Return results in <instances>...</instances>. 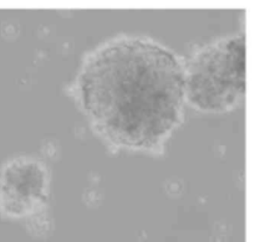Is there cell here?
<instances>
[{
	"instance_id": "obj_1",
	"label": "cell",
	"mask_w": 255,
	"mask_h": 242,
	"mask_svg": "<svg viewBox=\"0 0 255 242\" xmlns=\"http://www.w3.org/2000/svg\"><path fill=\"white\" fill-rule=\"evenodd\" d=\"M85 109L120 144H153L177 122L186 74L166 47L136 37L109 42L85 64L80 76Z\"/></svg>"
},
{
	"instance_id": "obj_2",
	"label": "cell",
	"mask_w": 255,
	"mask_h": 242,
	"mask_svg": "<svg viewBox=\"0 0 255 242\" xmlns=\"http://www.w3.org/2000/svg\"><path fill=\"white\" fill-rule=\"evenodd\" d=\"M246 91V37L231 36L194 56L186 75L189 101L207 111L228 108Z\"/></svg>"
},
{
	"instance_id": "obj_3",
	"label": "cell",
	"mask_w": 255,
	"mask_h": 242,
	"mask_svg": "<svg viewBox=\"0 0 255 242\" xmlns=\"http://www.w3.org/2000/svg\"><path fill=\"white\" fill-rule=\"evenodd\" d=\"M46 186V171L39 161H10L0 176V205L10 215H21L39 201Z\"/></svg>"
}]
</instances>
